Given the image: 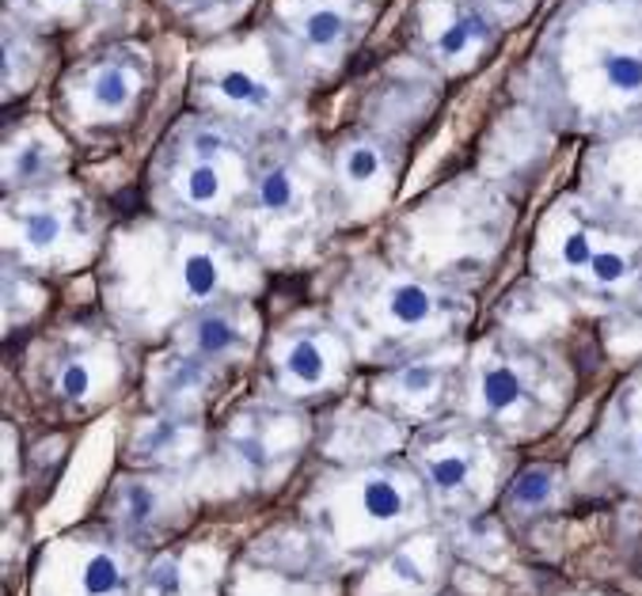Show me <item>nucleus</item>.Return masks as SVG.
<instances>
[{"instance_id":"4be33fe9","label":"nucleus","mask_w":642,"mask_h":596,"mask_svg":"<svg viewBox=\"0 0 642 596\" xmlns=\"http://www.w3.org/2000/svg\"><path fill=\"white\" fill-rule=\"evenodd\" d=\"M92 384H95V372L88 358H69L61 372H57V387H61L65 400H85V395H92Z\"/></svg>"},{"instance_id":"6e6552de","label":"nucleus","mask_w":642,"mask_h":596,"mask_svg":"<svg viewBox=\"0 0 642 596\" xmlns=\"http://www.w3.org/2000/svg\"><path fill=\"white\" fill-rule=\"evenodd\" d=\"M426 475H430L433 491L444 494V498H457V494H464L472 486V475H475L472 449H464V445H441V449H433L426 457Z\"/></svg>"},{"instance_id":"423d86ee","label":"nucleus","mask_w":642,"mask_h":596,"mask_svg":"<svg viewBox=\"0 0 642 596\" xmlns=\"http://www.w3.org/2000/svg\"><path fill=\"white\" fill-rule=\"evenodd\" d=\"M221 281H225V262L210 247H183V255H179V289H183L187 301H210L213 293H221Z\"/></svg>"},{"instance_id":"b1692460","label":"nucleus","mask_w":642,"mask_h":596,"mask_svg":"<svg viewBox=\"0 0 642 596\" xmlns=\"http://www.w3.org/2000/svg\"><path fill=\"white\" fill-rule=\"evenodd\" d=\"M179 585H183V574H179V562H171V559L156 562L145 577V589L153 596H179Z\"/></svg>"},{"instance_id":"2eb2a0df","label":"nucleus","mask_w":642,"mask_h":596,"mask_svg":"<svg viewBox=\"0 0 642 596\" xmlns=\"http://www.w3.org/2000/svg\"><path fill=\"white\" fill-rule=\"evenodd\" d=\"M255 210L274 217V213H285L296 202V171L290 164H274L267 168L259 179H255Z\"/></svg>"},{"instance_id":"0eeeda50","label":"nucleus","mask_w":642,"mask_h":596,"mask_svg":"<svg viewBox=\"0 0 642 596\" xmlns=\"http://www.w3.org/2000/svg\"><path fill=\"white\" fill-rule=\"evenodd\" d=\"M358 505L373 525H395L407 513V491L395 475H365L358 483Z\"/></svg>"},{"instance_id":"aec40b11","label":"nucleus","mask_w":642,"mask_h":596,"mask_svg":"<svg viewBox=\"0 0 642 596\" xmlns=\"http://www.w3.org/2000/svg\"><path fill=\"white\" fill-rule=\"evenodd\" d=\"M593 251H597V244H593V232L586 225H574L566 228L563 236H559V247H555V262L563 270H586Z\"/></svg>"},{"instance_id":"9d476101","label":"nucleus","mask_w":642,"mask_h":596,"mask_svg":"<svg viewBox=\"0 0 642 596\" xmlns=\"http://www.w3.org/2000/svg\"><path fill=\"white\" fill-rule=\"evenodd\" d=\"M480 400L491 414H509L525 403V380L509 361H491L480 376Z\"/></svg>"},{"instance_id":"4468645a","label":"nucleus","mask_w":642,"mask_h":596,"mask_svg":"<svg viewBox=\"0 0 642 596\" xmlns=\"http://www.w3.org/2000/svg\"><path fill=\"white\" fill-rule=\"evenodd\" d=\"M221 190H225V179H221V168L213 160H198L194 156V164L179 171V198L191 210H213L221 202Z\"/></svg>"},{"instance_id":"9b49d317","label":"nucleus","mask_w":642,"mask_h":596,"mask_svg":"<svg viewBox=\"0 0 642 596\" xmlns=\"http://www.w3.org/2000/svg\"><path fill=\"white\" fill-rule=\"evenodd\" d=\"M126 562L114 551H88L77 566V582L85 596H119L126 589Z\"/></svg>"},{"instance_id":"f257e3e1","label":"nucleus","mask_w":642,"mask_h":596,"mask_svg":"<svg viewBox=\"0 0 642 596\" xmlns=\"http://www.w3.org/2000/svg\"><path fill=\"white\" fill-rule=\"evenodd\" d=\"M452 301L415 278H384L373 293V319L395 330H423L449 316Z\"/></svg>"},{"instance_id":"412c9836","label":"nucleus","mask_w":642,"mask_h":596,"mask_svg":"<svg viewBox=\"0 0 642 596\" xmlns=\"http://www.w3.org/2000/svg\"><path fill=\"white\" fill-rule=\"evenodd\" d=\"M551 491H555V475L548 468H532L514 483V502L525 505V509H540L551 498Z\"/></svg>"},{"instance_id":"ddd939ff","label":"nucleus","mask_w":642,"mask_h":596,"mask_svg":"<svg viewBox=\"0 0 642 596\" xmlns=\"http://www.w3.org/2000/svg\"><path fill=\"white\" fill-rule=\"evenodd\" d=\"M134 92H137V80H134V72H129L122 61L99 65L95 77H92V88H88V95H92V103H95L103 114H119V111H126L129 99H134Z\"/></svg>"},{"instance_id":"f3484780","label":"nucleus","mask_w":642,"mask_h":596,"mask_svg":"<svg viewBox=\"0 0 642 596\" xmlns=\"http://www.w3.org/2000/svg\"><path fill=\"white\" fill-rule=\"evenodd\" d=\"M54 145L38 137H23V148H8V179H20V183H35V179L49 176V164H54Z\"/></svg>"},{"instance_id":"5701e85b","label":"nucleus","mask_w":642,"mask_h":596,"mask_svg":"<svg viewBox=\"0 0 642 596\" xmlns=\"http://www.w3.org/2000/svg\"><path fill=\"white\" fill-rule=\"evenodd\" d=\"M153 505H156V494L142 483H129L126 491H122V517H126L134 528L153 520Z\"/></svg>"},{"instance_id":"a211bd4d","label":"nucleus","mask_w":642,"mask_h":596,"mask_svg":"<svg viewBox=\"0 0 642 596\" xmlns=\"http://www.w3.org/2000/svg\"><path fill=\"white\" fill-rule=\"evenodd\" d=\"M346 27H350V23H346V15L335 4L312 8L301 20V35L312 49H335L346 38Z\"/></svg>"},{"instance_id":"f8f14e48","label":"nucleus","mask_w":642,"mask_h":596,"mask_svg":"<svg viewBox=\"0 0 642 596\" xmlns=\"http://www.w3.org/2000/svg\"><path fill=\"white\" fill-rule=\"evenodd\" d=\"M339 171H342V183L353 190H369L376 179L384 176V156L376 140L365 137H353L350 145H342L339 153Z\"/></svg>"},{"instance_id":"393cba45","label":"nucleus","mask_w":642,"mask_h":596,"mask_svg":"<svg viewBox=\"0 0 642 596\" xmlns=\"http://www.w3.org/2000/svg\"><path fill=\"white\" fill-rule=\"evenodd\" d=\"M65 4H72V0H65Z\"/></svg>"},{"instance_id":"39448f33","label":"nucleus","mask_w":642,"mask_h":596,"mask_svg":"<svg viewBox=\"0 0 642 596\" xmlns=\"http://www.w3.org/2000/svg\"><path fill=\"white\" fill-rule=\"evenodd\" d=\"M600 85L608 95L623 99V103L642 99V46L600 49Z\"/></svg>"},{"instance_id":"f03ea898","label":"nucleus","mask_w":642,"mask_h":596,"mask_svg":"<svg viewBox=\"0 0 642 596\" xmlns=\"http://www.w3.org/2000/svg\"><path fill=\"white\" fill-rule=\"evenodd\" d=\"M335 372V342L319 335L316 327H304L290 335L278 350V376L290 392H316Z\"/></svg>"},{"instance_id":"7ed1b4c3","label":"nucleus","mask_w":642,"mask_h":596,"mask_svg":"<svg viewBox=\"0 0 642 596\" xmlns=\"http://www.w3.org/2000/svg\"><path fill=\"white\" fill-rule=\"evenodd\" d=\"M183 342L194 358L202 361H221L228 353H240L251 342V327L240 308H228V304H210V308L194 312L183 327Z\"/></svg>"},{"instance_id":"6ab92c4d","label":"nucleus","mask_w":642,"mask_h":596,"mask_svg":"<svg viewBox=\"0 0 642 596\" xmlns=\"http://www.w3.org/2000/svg\"><path fill=\"white\" fill-rule=\"evenodd\" d=\"M586 274H589L593 285L616 289V285H623V281L635 274V262H631L620 247H597L593 259H589V267H586Z\"/></svg>"},{"instance_id":"1a4fd4ad","label":"nucleus","mask_w":642,"mask_h":596,"mask_svg":"<svg viewBox=\"0 0 642 596\" xmlns=\"http://www.w3.org/2000/svg\"><path fill=\"white\" fill-rule=\"evenodd\" d=\"M65 232H69V221L57 205H27L20 213V244L31 255H54L65 244Z\"/></svg>"},{"instance_id":"20e7f679","label":"nucleus","mask_w":642,"mask_h":596,"mask_svg":"<svg viewBox=\"0 0 642 596\" xmlns=\"http://www.w3.org/2000/svg\"><path fill=\"white\" fill-rule=\"evenodd\" d=\"M487 23L480 20L475 12H452L449 20L441 23L438 31H433L430 46H433V57L438 61H468L472 54H480L483 46H487Z\"/></svg>"},{"instance_id":"dca6fc26","label":"nucleus","mask_w":642,"mask_h":596,"mask_svg":"<svg viewBox=\"0 0 642 596\" xmlns=\"http://www.w3.org/2000/svg\"><path fill=\"white\" fill-rule=\"evenodd\" d=\"M213 88H217V95L233 106H267L270 103V85L255 77L251 69H244V65H228V69H221L217 80H213Z\"/></svg>"}]
</instances>
